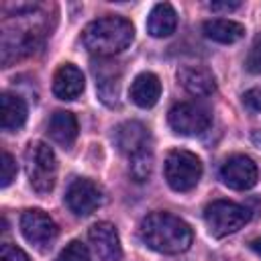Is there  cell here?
Here are the masks:
<instances>
[{
    "mask_svg": "<svg viewBox=\"0 0 261 261\" xmlns=\"http://www.w3.org/2000/svg\"><path fill=\"white\" fill-rule=\"evenodd\" d=\"M141 241L163 255H179L190 249L194 232L186 220L171 212H151L141 220Z\"/></svg>",
    "mask_w": 261,
    "mask_h": 261,
    "instance_id": "1",
    "label": "cell"
},
{
    "mask_svg": "<svg viewBox=\"0 0 261 261\" xmlns=\"http://www.w3.org/2000/svg\"><path fill=\"white\" fill-rule=\"evenodd\" d=\"M135 39V27L122 16H102L86 24L82 33L84 47L100 59L118 55Z\"/></svg>",
    "mask_w": 261,
    "mask_h": 261,
    "instance_id": "2",
    "label": "cell"
},
{
    "mask_svg": "<svg viewBox=\"0 0 261 261\" xmlns=\"http://www.w3.org/2000/svg\"><path fill=\"white\" fill-rule=\"evenodd\" d=\"M24 169L31 188L37 194H49L57 179V157L43 141L29 143L24 151Z\"/></svg>",
    "mask_w": 261,
    "mask_h": 261,
    "instance_id": "3",
    "label": "cell"
},
{
    "mask_svg": "<svg viewBox=\"0 0 261 261\" xmlns=\"http://www.w3.org/2000/svg\"><path fill=\"white\" fill-rule=\"evenodd\" d=\"M165 181L175 192H190L202 177V161L186 149H173L167 153L163 163Z\"/></svg>",
    "mask_w": 261,
    "mask_h": 261,
    "instance_id": "4",
    "label": "cell"
},
{
    "mask_svg": "<svg viewBox=\"0 0 261 261\" xmlns=\"http://www.w3.org/2000/svg\"><path fill=\"white\" fill-rule=\"evenodd\" d=\"M251 218L249 208L230 200H214L204 208V222L214 237H226L243 228Z\"/></svg>",
    "mask_w": 261,
    "mask_h": 261,
    "instance_id": "5",
    "label": "cell"
},
{
    "mask_svg": "<svg viewBox=\"0 0 261 261\" xmlns=\"http://www.w3.org/2000/svg\"><path fill=\"white\" fill-rule=\"evenodd\" d=\"M167 120H169V126L177 135L194 137V135H202L210 126V120L212 118H210L208 108H204L202 104H196V102H177V104H173L169 108Z\"/></svg>",
    "mask_w": 261,
    "mask_h": 261,
    "instance_id": "6",
    "label": "cell"
},
{
    "mask_svg": "<svg viewBox=\"0 0 261 261\" xmlns=\"http://www.w3.org/2000/svg\"><path fill=\"white\" fill-rule=\"evenodd\" d=\"M20 230H22V237L37 249L45 251L53 245V241L57 239V224L55 220L43 212V210H24L22 216H20Z\"/></svg>",
    "mask_w": 261,
    "mask_h": 261,
    "instance_id": "7",
    "label": "cell"
},
{
    "mask_svg": "<svg viewBox=\"0 0 261 261\" xmlns=\"http://www.w3.org/2000/svg\"><path fill=\"white\" fill-rule=\"evenodd\" d=\"M220 179L230 190H251L259 181V167L247 155H232L222 163Z\"/></svg>",
    "mask_w": 261,
    "mask_h": 261,
    "instance_id": "8",
    "label": "cell"
},
{
    "mask_svg": "<svg viewBox=\"0 0 261 261\" xmlns=\"http://www.w3.org/2000/svg\"><path fill=\"white\" fill-rule=\"evenodd\" d=\"M65 204L73 214L88 216L102 204V190L92 179L77 177L65 190Z\"/></svg>",
    "mask_w": 261,
    "mask_h": 261,
    "instance_id": "9",
    "label": "cell"
},
{
    "mask_svg": "<svg viewBox=\"0 0 261 261\" xmlns=\"http://www.w3.org/2000/svg\"><path fill=\"white\" fill-rule=\"evenodd\" d=\"M114 143L128 159L151 149V133L139 120H124L114 128Z\"/></svg>",
    "mask_w": 261,
    "mask_h": 261,
    "instance_id": "10",
    "label": "cell"
},
{
    "mask_svg": "<svg viewBox=\"0 0 261 261\" xmlns=\"http://www.w3.org/2000/svg\"><path fill=\"white\" fill-rule=\"evenodd\" d=\"M88 237H90V243L100 261H120L122 247H120V239H118L114 224H110L106 220L96 222L90 226Z\"/></svg>",
    "mask_w": 261,
    "mask_h": 261,
    "instance_id": "11",
    "label": "cell"
},
{
    "mask_svg": "<svg viewBox=\"0 0 261 261\" xmlns=\"http://www.w3.org/2000/svg\"><path fill=\"white\" fill-rule=\"evenodd\" d=\"M92 71L96 75V90L100 100L106 106H118V96H120V69L116 63H104L96 61L92 65Z\"/></svg>",
    "mask_w": 261,
    "mask_h": 261,
    "instance_id": "12",
    "label": "cell"
},
{
    "mask_svg": "<svg viewBox=\"0 0 261 261\" xmlns=\"http://www.w3.org/2000/svg\"><path fill=\"white\" fill-rule=\"evenodd\" d=\"M177 82L179 86L190 92L192 96H210L216 90L214 73L208 67L202 65H184L177 69Z\"/></svg>",
    "mask_w": 261,
    "mask_h": 261,
    "instance_id": "13",
    "label": "cell"
},
{
    "mask_svg": "<svg viewBox=\"0 0 261 261\" xmlns=\"http://www.w3.org/2000/svg\"><path fill=\"white\" fill-rule=\"evenodd\" d=\"M84 73L73 63H63L53 75V94L59 100H75L84 92Z\"/></svg>",
    "mask_w": 261,
    "mask_h": 261,
    "instance_id": "14",
    "label": "cell"
},
{
    "mask_svg": "<svg viewBox=\"0 0 261 261\" xmlns=\"http://www.w3.org/2000/svg\"><path fill=\"white\" fill-rule=\"evenodd\" d=\"M128 94H130V100L139 108H151L157 104V100L161 96V82L155 73L143 71L133 80Z\"/></svg>",
    "mask_w": 261,
    "mask_h": 261,
    "instance_id": "15",
    "label": "cell"
},
{
    "mask_svg": "<svg viewBox=\"0 0 261 261\" xmlns=\"http://www.w3.org/2000/svg\"><path fill=\"white\" fill-rule=\"evenodd\" d=\"M177 27V14L175 8L169 2H159L151 8L147 16V33L155 39L169 37Z\"/></svg>",
    "mask_w": 261,
    "mask_h": 261,
    "instance_id": "16",
    "label": "cell"
},
{
    "mask_svg": "<svg viewBox=\"0 0 261 261\" xmlns=\"http://www.w3.org/2000/svg\"><path fill=\"white\" fill-rule=\"evenodd\" d=\"M0 120L2 128L8 133L18 130L27 122V102L10 92H2L0 96Z\"/></svg>",
    "mask_w": 261,
    "mask_h": 261,
    "instance_id": "17",
    "label": "cell"
},
{
    "mask_svg": "<svg viewBox=\"0 0 261 261\" xmlns=\"http://www.w3.org/2000/svg\"><path fill=\"white\" fill-rule=\"evenodd\" d=\"M202 31L210 41H216L222 45L237 43L239 39L245 37V27L230 18H210L202 24Z\"/></svg>",
    "mask_w": 261,
    "mask_h": 261,
    "instance_id": "18",
    "label": "cell"
},
{
    "mask_svg": "<svg viewBox=\"0 0 261 261\" xmlns=\"http://www.w3.org/2000/svg\"><path fill=\"white\" fill-rule=\"evenodd\" d=\"M49 135L61 147H71L77 137V118L69 110H57L49 120Z\"/></svg>",
    "mask_w": 261,
    "mask_h": 261,
    "instance_id": "19",
    "label": "cell"
},
{
    "mask_svg": "<svg viewBox=\"0 0 261 261\" xmlns=\"http://www.w3.org/2000/svg\"><path fill=\"white\" fill-rule=\"evenodd\" d=\"M128 161H130V165H128L130 177L135 181H147L151 177V171H153V151L151 149L130 157Z\"/></svg>",
    "mask_w": 261,
    "mask_h": 261,
    "instance_id": "20",
    "label": "cell"
},
{
    "mask_svg": "<svg viewBox=\"0 0 261 261\" xmlns=\"http://www.w3.org/2000/svg\"><path fill=\"white\" fill-rule=\"evenodd\" d=\"M57 261H90V251L82 241H71L61 249Z\"/></svg>",
    "mask_w": 261,
    "mask_h": 261,
    "instance_id": "21",
    "label": "cell"
},
{
    "mask_svg": "<svg viewBox=\"0 0 261 261\" xmlns=\"http://www.w3.org/2000/svg\"><path fill=\"white\" fill-rule=\"evenodd\" d=\"M16 177V161L10 153H2V171H0V186L6 188Z\"/></svg>",
    "mask_w": 261,
    "mask_h": 261,
    "instance_id": "22",
    "label": "cell"
},
{
    "mask_svg": "<svg viewBox=\"0 0 261 261\" xmlns=\"http://www.w3.org/2000/svg\"><path fill=\"white\" fill-rule=\"evenodd\" d=\"M0 261H29V255L20 247L12 243H4L0 249Z\"/></svg>",
    "mask_w": 261,
    "mask_h": 261,
    "instance_id": "23",
    "label": "cell"
},
{
    "mask_svg": "<svg viewBox=\"0 0 261 261\" xmlns=\"http://www.w3.org/2000/svg\"><path fill=\"white\" fill-rule=\"evenodd\" d=\"M243 102L247 108L255 110V112H261V88H251L243 94Z\"/></svg>",
    "mask_w": 261,
    "mask_h": 261,
    "instance_id": "24",
    "label": "cell"
},
{
    "mask_svg": "<svg viewBox=\"0 0 261 261\" xmlns=\"http://www.w3.org/2000/svg\"><path fill=\"white\" fill-rule=\"evenodd\" d=\"M247 69L253 73H261V43L257 41L247 57Z\"/></svg>",
    "mask_w": 261,
    "mask_h": 261,
    "instance_id": "25",
    "label": "cell"
},
{
    "mask_svg": "<svg viewBox=\"0 0 261 261\" xmlns=\"http://www.w3.org/2000/svg\"><path fill=\"white\" fill-rule=\"evenodd\" d=\"M241 6V2H237V0H232V2H210L208 4V8L210 10H214V12H230V10H237Z\"/></svg>",
    "mask_w": 261,
    "mask_h": 261,
    "instance_id": "26",
    "label": "cell"
},
{
    "mask_svg": "<svg viewBox=\"0 0 261 261\" xmlns=\"http://www.w3.org/2000/svg\"><path fill=\"white\" fill-rule=\"evenodd\" d=\"M251 249L261 257V237H257V239H253V241H251Z\"/></svg>",
    "mask_w": 261,
    "mask_h": 261,
    "instance_id": "27",
    "label": "cell"
},
{
    "mask_svg": "<svg viewBox=\"0 0 261 261\" xmlns=\"http://www.w3.org/2000/svg\"><path fill=\"white\" fill-rule=\"evenodd\" d=\"M253 141H255V143H257V145H261V128H259V130H255V133H253Z\"/></svg>",
    "mask_w": 261,
    "mask_h": 261,
    "instance_id": "28",
    "label": "cell"
}]
</instances>
